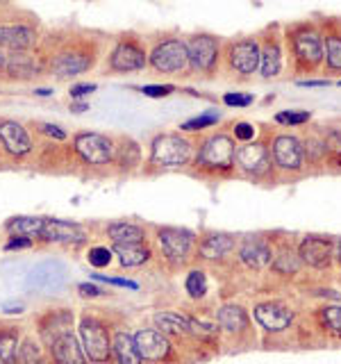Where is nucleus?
I'll list each match as a JSON object with an SVG mask.
<instances>
[{
	"label": "nucleus",
	"instance_id": "46",
	"mask_svg": "<svg viewBox=\"0 0 341 364\" xmlns=\"http://www.w3.org/2000/svg\"><path fill=\"white\" fill-rule=\"evenodd\" d=\"M37 358H39L37 346H34L32 341H26V344H23L21 350H18V360L26 362V364H37Z\"/></svg>",
	"mask_w": 341,
	"mask_h": 364
},
{
	"label": "nucleus",
	"instance_id": "37",
	"mask_svg": "<svg viewBox=\"0 0 341 364\" xmlns=\"http://www.w3.org/2000/svg\"><path fill=\"white\" fill-rule=\"evenodd\" d=\"M18 333L16 330H0V364H11L16 360Z\"/></svg>",
	"mask_w": 341,
	"mask_h": 364
},
{
	"label": "nucleus",
	"instance_id": "32",
	"mask_svg": "<svg viewBox=\"0 0 341 364\" xmlns=\"http://www.w3.org/2000/svg\"><path fill=\"white\" fill-rule=\"evenodd\" d=\"M43 221L41 216H16L7 223V232L11 237H41Z\"/></svg>",
	"mask_w": 341,
	"mask_h": 364
},
{
	"label": "nucleus",
	"instance_id": "50",
	"mask_svg": "<svg viewBox=\"0 0 341 364\" xmlns=\"http://www.w3.org/2000/svg\"><path fill=\"white\" fill-rule=\"evenodd\" d=\"M301 87H328L330 80L328 77H321V80H314V77H305V80H296Z\"/></svg>",
	"mask_w": 341,
	"mask_h": 364
},
{
	"label": "nucleus",
	"instance_id": "54",
	"mask_svg": "<svg viewBox=\"0 0 341 364\" xmlns=\"http://www.w3.org/2000/svg\"><path fill=\"white\" fill-rule=\"evenodd\" d=\"M335 257L341 262V237L337 239V244H335Z\"/></svg>",
	"mask_w": 341,
	"mask_h": 364
},
{
	"label": "nucleus",
	"instance_id": "53",
	"mask_svg": "<svg viewBox=\"0 0 341 364\" xmlns=\"http://www.w3.org/2000/svg\"><path fill=\"white\" fill-rule=\"evenodd\" d=\"M34 94H37V96H50V94H53V89H48V87H41V89L34 91Z\"/></svg>",
	"mask_w": 341,
	"mask_h": 364
},
{
	"label": "nucleus",
	"instance_id": "31",
	"mask_svg": "<svg viewBox=\"0 0 341 364\" xmlns=\"http://www.w3.org/2000/svg\"><path fill=\"white\" fill-rule=\"evenodd\" d=\"M114 253L119 255L123 267H141L151 259V248L144 244H117Z\"/></svg>",
	"mask_w": 341,
	"mask_h": 364
},
{
	"label": "nucleus",
	"instance_id": "40",
	"mask_svg": "<svg viewBox=\"0 0 341 364\" xmlns=\"http://www.w3.org/2000/svg\"><path fill=\"white\" fill-rule=\"evenodd\" d=\"M321 316L325 328H330V333L341 337V305H325L321 310Z\"/></svg>",
	"mask_w": 341,
	"mask_h": 364
},
{
	"label": "nucleus",
	"instance_id": "5",
	"mask_svg": "<svg viewBox=\"0 0 341 364\" xmlns=\"http://www.w3.org/2000/svg\"><path fill=\"white\" fill-rule=\"evenodd\" d=\"M269 134L264 132L261 139H253L239 144L234 148V168L237 173L250 182H276V171L271 162Z\"/></svg>",
	"mask_w": 341,
	"mask_h": 364
},
{
	"label": "nucleus",
	"instance_id": "36",
	"mask_svg": "<svg viewBox=\"0 0 341 364\" xmlns=\"http://www.w3.org/2000/svg\"><path fill=\"white\" fill-rule=\"evenodd\" d=\"M221 121V112H202L198 114V117H193L189 121H185L180 125V132H202V130H207V128H214L216 123Z\"/></svg>",
	"mask_w": 341,
	"mask_h": 364
},
{
	"label": "nucleus",
	"instance_id": "13",
	"mask_svg": "<svg viewBox=\"0 0 341 364\" xmlns=\"http://www.w3.org/2000/svg\"><path fill=\"white\" fill-rule=\"evenodd\" d=\"M73 148L77 157L82 159L85 164L91 166H102V164H112L114 151L117 146L109 139V136L100 134V132H80L73 139Z\"/></svg>",
	"mask_w": 341,
	"mask_h": 364
},
{
	"label": "nucleus",
	"instance_id": "55",
	"mask_svg": "<svg viewBox=\"0 0 341 364\" xmlns=\"http://www.w3.org/2000/svg\"><path fill=\"white\" fill-rule=\"evenodd\" d=\"M21 310H23V305H7V310H5V312L11 314V312H21Z\"/></svg>",
	"mask_w": 341,
	"mask_h": 364
},
{
	"label": "nucleus",
	"instance_id": "16",
	"mask_svg": "<svg viewBox=\"0 0 341 364\" xmlns=\"http://www.w3.org/2000/svg\"><path fill=\"white\" fill-rule=\"evenodd\" d=\"M298 257L312 269H330L335 259V242L323 235H307L298 244Z\"/></svg>",
	"mask_w": 341,
	"mask_h": 364
},
{
	"label": "nucleus",
	"instance_id": "41",
	"mask_svg": "<svg viewBox=\"0 0 341 364\" xmlns=\"http://www.w3.org/2000/svg\"><path fill=\"white\" fill-rule=\"evenodd\" d=\"M232 139L239 141V144H246V141H253L255 136H257V128L253 123H248V121H234L232 123Z\"/></svg>",
	"mask_w": 341,
	"mask_h": 364
},
{
	"label": "nucleus",
	"instance_id": "30",
	"mask_svg": "<svg viewBox=\"0 0 341 364\" xmlns=\"http://www.w3.org/2000/svg\"><path fill=\"white\" fill-rule=\"evenodd\" d=\"M112 350H114V355H117L119 364H141V355H139V350H136L134 337L123 333V330L114 335Z\"/></svg>",
	"mask_w": 341,
	"mask_h": 364
},
{
	"label": "nucleus",
	"instance_id": "17",
	"mask_svg": "<svg viewBox=\"0 0 341 364\" xmlns=\"http://www.w3.org/2000/svg\"><path fill=\"white\" fill-rule=\"evenodd\" d=\"M301 139L305 146V162H307V176H323L328 146L321 125H312L301 132Z\"/></svg>",
	"mask_w": 341,
	"mask_h": 364
},
{
	"label": "nucleus",
	"instance_id": "24",
	"mask_svg": "<svg viewBox=\"0 0 341 364\" xmlns=\"http://www.w3.org/2000/svg\"><path fill=\"white\" fill-rule=\"evenodd\" d=\"M53 360L57 364H87L85 362V348L80 346V341L73 333H60L53 341Z\"/></svg>",
	"mask_w": 341,
	"mask_h": 364
},
{
	"label": "nucleus",
	"instance_id": "23",
	"mask_svg": "<svg viewBox=\"0 0 341 364\" xmlns=\"http://www.w3.org/2000/svg\"><path fill=\"white\" fill-rule=\"evenodd\" d=\"M239 259H242L248 269H264L266 264H271L273 250L264 239L246 237L242 246H239Z\"/></svg>",
	"mask_w": 341,
	"mask_h": 364
},
{
	"label": "nucleus",
	"instance_id": "22",
	"mask_svg": "<svg viewBox=\"0 0 341 364\" xmlns=\"http://www.w3.org/2000/svg\"><path fill=\"white\" fill-rule=\"evenodd\" d=\"M41 237L45 242H55V244H82L87 239L85 230L77 223L62 221V219H45Z\"/></svg>",
	"mask_w": 341,
	"mask_h": 364
},
{
	"label": "nucleus",
	"instance_id": "57",
	"mask_svg": "<svg viewBox=\"0 0 341 364\" xmlns=\"http://www.w3.org/2000/svg\"><path fill=\"white\" fill-rule=\"evenodd\" d=\"M339 87H341V80H339Z\"/></svg>",
	"mask_w": 341,
	"mask_h": 364
},
{
	"label": "nucleus",
	"instance_id": "34",
	"mask_svg": "<svg viewBox=\"0 0 341 364\" xmlns=\"http://www.w3.org/2000/svg\"><path fill=\"white\" fill-rule=\"evenodd\" d=\"M57 269L60 267H55V264H41L32 271V276H30V284H34V287H57V284L62 282V273H57Z\"/></svg>",
	"mask_w": 341,
	"mask_h": 364
},
{
	"label": "nucleus",
	"instance_id": "2",
	"mask_svg": "<svg viewBox=\"0 0 341 364\" xmlns=\"http://www.w3.org/2000/svg\"><path fill=\"white\" fill-rule=\"evenodd\" d=\"M234 148L237 141L223 130L202 136L191 162L193 173L200 178H232L237 173Z\"/></svg>",
	"mask_w": 341,
	"mask_h": 364
},
{
	"label": "nucleus",
	"instance_id": "11",
	"mask_svg": "<svg viewBox=\"0 0 341 364\" xmlns=\"http://www.w3.org/2000/svg\"><path fill=\"white\" fill-rule=\"evenodd\" d=\"M107 66L112 73H139L148 66V50L139 37L125 34L109 53Z\"/></svg>",
	"mask_w": 341,
	"mask_h": 364
},
{
	"label": "nucleus",
	"instance_id": "28",
	"mask_svg": "<svg viewBox=\"0 0 341 364\" xmlns=\"http://www.w3.org/2000/svg\"><path fill=\"white\" fill-rule=\"evenodd\" d=\"M216 326L230 335L244 333L248 328V314L242 305H223L216 312Z\"/></svg>",
	"mask_w": 341,
	"mask_h": 364
},
{
	"label": "nucleus",
	"instance_id": "15",
	"mask_svg": "<svg viewBox=\"0 0 341 364\" xmlns=\"http://www.w3.org/2000/svg\"><path fill=\"white\" fill-rule=\"evenodd\" d=\"M157 239L168 262H185L196 244V235L187 228H159Z\"/></svg>",
	"mask_w": 341,
	"mask_h": 364
},
{
	"label": "nucleus",
	"instance_id": "49",
	"mask_svg": "<svg viewBox=\"0 0 341 364\" xmlns=\"http://www.w3.org/2000/svg\"><path fill=\"white\" fill-rule=\"evenodd\" d=\"M32 246V239L30 237H14L7 242V250H18V248H30Z\"/></svg>",
	"mask_w": 341,
	"mask_h": 364
},
{
	"label": "nucleus",
	"instance_id": "9",
	"mask_svg": "<svg viewBox=\"0 0 341 364\" xmlns=\"http://www.w3.org/2000/svg\"><path fill=\"white\" fill-rule=\"evenodd\" d=\"M98 62V46L94 41H75L68 43L53 57L48 66L50 75L66 80L87 73L89 68H94Z\"/></svg>",
	"mask_w": 341,
	"mask_h": 364
},
{
	"label": "nucleus",
	"instance_id": "33",
	"mask_svg": "<svg viewBox=\"0 0 341 364\" xmlns=\"http://www.w3.org/2000/svg\"><path fill=\"white\" fill-rule=\"evenodd\" d=\"M155 323H157V328H162L164 335H189L191 333L189 316H180L175 312L155 314Z\"/></svg>",
	"mask_w": 341,
	"mask_h": 364
},
{
	"label": "nucleus",
	"instance_id": "42",
	"mask_svg": "<svg viewBox=\"0 0 341 364\" xmlns=\"http://www.w3.org/2000/svg\"><path fill=\"white\" fill-rule=\"evenodd\" d=\"M223 105L232 107V109H244V107H250L255 102V96L253 94H242V91H227L223 94Z\"/></svg>",
	"mask_w": 341,
	"mask_h": 364
},
{
	"label": "nucleus",
	"instance_id": "26",
	"mask_svg": "<svg viewBox=\"0 0 341 364\" xmlns=\"http://www.w3.org/2000/svg\"><path fill=\"white\" fill-rule=\"evenodd\" d=\"M325 146H328V157H325V168L323 173L330 176H341V128L332 123L321 125Z\"/></svg>",
	"mask_w": 341,
	"mask_h": 364
},
{
	"label": "nucleus",
	"instance_id": "12",
	"mask_svg": "<svg viewBox=\"0 0 341 364\" xmlns=\"http://www.w3.org/2000/svg\"><path fill=\"white\" fill-rule=\"evenodd\" d=\"M323 39V68L321 75L341 77V18L339 16H318Z\"/></svg>",
	"mask_w": 341,
	"mask_h": 364
},
{
	"label": "nucleus",
	"instance_id": "8",
	"mask_svg": "<svg viewBox=\"0 0 341 364\" xmlns=\"http://www.w3.org/2000/svg\"><path fill=\"white\" fill-rule=\"evenodd\" d=\"M148 66L157 75H189L187 41L182 37H170V34L157 39L148 50Z\"/></svg>",
	"mask_w": 341,
	"mask_h": 364
},
{
	"label": "nucleus",
	"instance_id": "10",
	"mask_svg": "<svg viewBox=\"0 0 341 364\" xmlns=\"http://www.w3.org/2000/svg\"><path fill=\"white\" fill-rule=\"evenodd\" d=\"M259 37V80H278L284 73V62H287V53H284L282 41V26L280 23H269L266 28L257 32Z\"/></svg>",
	"mask_w": 341,
	"mask_h": 364
},
{
	"label": "nucleus",
	"instance_id": "39",
	"mask_svg": "<svg viewBox=\"0 0 341 364\" xmlns=\"http://www.w3.org/2000/svg\"><path fill=\"white\" fill-rule=\"evenodd\" d=\"M301 264L303 262H301L298 253H293V250H289V248L280 250V255L273 259V269L280 271V273H296Z\"/></svg>",
	"mask_w": 341,
	"mask_h": 364
},
{
	"label": "nucleus",
	"instance_id": "19",
	"mask_svg": "<svg viewBox=\"0 0 341 364\" xmlns=\"http://www.w3.org/2000/svg\"><path fill=\"white\" fill-rule=\"evenodd\" d=\"M253 316L266 333H284V330L293 323V312L284 303H278V301H266V303L255 305Z\"/></svg>",
	"mask_w": 341,
	"mask_h": 364
},
{
	"label": "nucleus",
	"instance_id": "6",
	"mask_svg": "<svg viewBox=\"0 0 341 364\" xmlns=\"http://www.w3.org/2000/svg\"><path fill=\"white\" fill-rule=\"evenodd\" d=\"M185 41L189 53V75L216 77L223 64V39L212 32H193Z\"/></svg>",
	"mask_w": 341,
	"mask_h": 364
},
{
	"label": "nucleus",
	"instance_id": "38",
	"mask_svg": "<svg viewBox=\"0 0 341 364\" xmlns=\"http://www.w3.org/2000/svg\"><path fill=\"white\" fill-rule=\"evenodd\" d=\"M185 289L191 299H202L205 294H207V276H205L202 269H191L185 278Z\"/></svg>",
	"mask_w": 341,
	"mask_h": 364
},
{
	"label": "nucleus",
	"instance_id": "43",
	"mask_svg": "<svg viewBox=\"0 0 341 364\" xmlns=\"http://www.w3.org/2000/svg\"><path fill=\"white\" fill-rule=\"evenodd\" d=\"M112 250L109 248H105V246H94L89 250V255H87V259H89V264L91 267H96V269H105L109 262H112Z\"/></svg>",
	"mask_w": 341,
	"mask_h": 364
},
{
	"label": "nucleus",
	"instance_id": "7",
	"mask_svg": "<svg viewBox=\"0 0 341 364\" xmlns=\"http://www.w3.org/2000/svg\"><path fill=\"white\" fill-rule=\"evenodd\" d=\"M223 64L237 82H250L259 71V37H237L223 43Z\"/></svg>",
	"mask_w": 341,
	"mask_h": 364
},
{
	"label": "nucleus",
	"instance_id": "25",
	"mask_svg": "<svg viewBox=\"0 0 341 364\" xmlns=\"http://www.w3.org/2000/svg\"><path fill=\"white\" fill-rule=\"evenodd\" d=\"M237 246V239L232 235H225V232H212V235H205L198 244V255L205 259H221L227 253H232Z\"/></svg>",
	"mask_w": 341,
	"mask_h": 364
},
{
	"label": "nucleus",
	"instance_id": "52",
	"mask_svg": "<svg viewBox=\"0 0 341 364\" xmlns=\"http://www.w3.org/2000/svg\"><path fill=\"white\" fill-rule=\"evenodd\" d=\"M87 109H89L87 102H73V105H71V112H75V114H82Z\"/></svg>",
	"mask_w": 341,
	"mask_h": 364
},
{
	"label": "nucleus",
	"instance_id": "56",
	"mask_svg": "<svg viewBox=\"0 0 341 364\" xmlns=\"http://www.w3.org/2000/svg\"><path fill=\"white\" fill-rule=\"evenodd\" d=\"M5 60H7V55H3V53H0V73L5 71Z\"/></svg>",
	"mask_w": 341,
	"mask_h": 364
},
{
	"label": "nucleus",
	"instance_id": "45",
	"mask_svg": "<svg viewBox=\"0 0 341 364\" xmlns=\"http://www.w3.org/2000/svg\"><path fill=\"white\" fill-rule=\"evenodd\" d=\"M91 278L94 280H100V282H107V284H114V287H125V289H136L139 284L132 282V280H125V278H109V276H100V273H91Z\"/></svg>",
	"mask_w": 341,
	"mask_h": 364
},
{
	"label": "nucleus",
	"instance_id": "4",
	"mask_svg": "<svg viewBox=\"0 0 341 364\" xmlns=\"http://www.w3.org/2000/svg\"><path fill=\"white\" fill-rule=\"evenodd\" d=\"M196 155V144L182 132H162L151 141L148 164L157 171H175L191 166Z\"/></svg>",
	"mask_w": 341,
	"mask_h": 364
},
{
	"label": "nucleus",
	"instance_id": "47",
	"mask_svg": "<svg viewBox=\"0 0 341 364\" xmlns=\"http://www.w3.org/2000/svg\"><path fill=\"white\" fill-rule=\"evenodd\" d=\"M39 130H41L43 134L53 136V139H57V141H64V139H66V132L60 128V125H53V123H39Z\"/></svg>",
	"mask_w": 341,
	"mask_h": 364
},
{
	"label": "nucleus",
	"instance_id": "51",
	"mask_svg": "<svg viewBox=\"0 0 341 364\" xmlns=\"http://www.w3.org/2000/svg\"><path fill=\"white\" fill-rule=\"evenodd\" d=\"M77 289H80V294H82V296H102V289L96 287V284H89V282H82Z\"/></svg>",
	"mask_w": 341,
	"mask_h": 364
},
{
	"label": "nucleus",
	"instance_id": "29",
	"mask_svg": "<svg viewBox=\"0 0 341 364\" xmlns=\"http://www.w3.org/2000/svg\"><path fill=\"white\" fill-rule=\"evenodd\" d=\"M107 235L117 244H144L146 242V230L136 223H128V221H117L107 225Z\"/></svg>",
	"mask_w": 341,
	"mask_h": 364
},
{
	"label": "nucleus",
	"instance_id": "14",
	"mask_svg": "<svg viewBox=\"0 0 341 364\" xmlns=\"http://www.w3.org/2000/svg\"><path fill=\"white\" fill-rule=\"evenodd\" d=\"M80 337H82V348L87 355L94 362H107L109 360V335L107 328L102 326L98 318L85 316L82 323H80Z\"/></svg>",
	"mask_w": 341,
	"mask_h": 364
},
{
	"label": "nucleus",
	"instance_id": "3",
	"mask_svg": "<svg viewBox=\"0 0 341 364\" xmlns=\"http://www.w3.org/2000/svg\"><path fill=\"white\" fill-rule=\"evenodd\" d=\"M269 148L273 171H276V182H298L307 178L305 146L301 132L273 130L269 134Z\"/></svg>",
	"mask_w": 341,
	"mask_h": 364
},
{
	"label": "nucleus",
	"instance_id": "18",
	"mask_svg": "<svg viewBox=\"0 0 341 364\" xmlns=\"http://www.w3.org/2000/svg\"><path fill=\"white\" fill-rule=\"evenodd\" d=\"M39 34L28 23L0 21V48L11 53H28L37 43Z\"/></svg>",
	"mask_w": 341,
	"mask_h": 364
},
{
	"label": "nucleus",
	"instance_id": "27",
	"mask_svg": "<svg viewBox=\"0 0 341 364\" xmlns=\"http://www.w3.org/2000/svg\"><path fill=\"white\" fill-rule=\"evenodd\" d=\"M5 71L11 80H30L34 75H41V66L28 53H11L5 60Z\"/></svg>",
	"mask_w": 341,
	"mask_h": 364
},
{
	"label": "nucleus",
	"instance_id": "48",
	"mask_svg": "<svg viewBox=\"0 0 341 364\" xmlns=\"http://www.w3.org/2000/svg\"><path fill=\"white\" fill-rule=\"evenodd\" d=\"M96 89H98L96 85L80 82V85H73V87H71V91H68V94H71V98H73V100H77V98H85V96H89V94H94Z\"/></svg>",
	"mask_w": 341,
	"mask_h": 364
},
{
	"label": "nucleus",
	"instance_id": "21",
	"mask_svg": "<svg viewBox=\"0 0 341 364\" xmlns=\"http://www.w3.org/2000/svg\"><path fill=\"white\" fill-rule=\"evenodd\" d=\"M0 144L11 157H26L32 151V139L23 123L14 119H0Z\"/></svg>",
	"mask_w": 341,
	"mask_h": 364
},
{
	"label": "nucleus",
	"instance_id": "44",
	"mask_svg": "<svg viewBox=\"0 0 341 364\" xmlns=\"http://www.w3.org/2000/svg\"><path fill=\"white\" fill-rule=\"evenodd\" d=\"M139 91L146 98H166L175 91V85H144Z\"/></svg>",
	"mask_w": 341,
	"mask_h": 364
},
{
	"label": "nucleus",
	"instance_id": "20",
	"mask_svg": "<svg viewBox=\"0 0 341 364\" xmlns=\"http://www.w3.org/2000/svg\"><path fill=\"white\" fill-rule=\"evenodd\" d=\"M132 337H134V344H136V350H139L141 360L162 362L170 355V344L162 330L141 328V330H136Z\"/></svg>",
	"mask_w": 341,
	"mask_h": 364
},
{
	"label": "nucleus",
	"instance_id": "35",
	"mask_svg": "<svg viewBox=\"0 0 341 364\" xmlns=\"http://www.w3.org/2000/svg\"><path fill=\"white\" fill-rule=\"evenodd\" d=\"M282 128H303V125L312 123V112L310 109H282L273 117Z\"/></svg>",
	"mask_w": 341,
	"mask_h": 364
},
{
	"label": "nucleus",
	"instance_id": "1",
	"mask_svg": "<svg viewBox=\"0 0 341 364\" xmlns=\"http://www.w3.org/2000/svg\"><path fill=\"white\" fill-rule=\"evenodd\" d=\"M282 41L291 77L305 80L323 68V39L316 18H298L282 26Z\"/></svg>",
	"mask_w": 341,
	"mask_h": 364
}]
</instances>
